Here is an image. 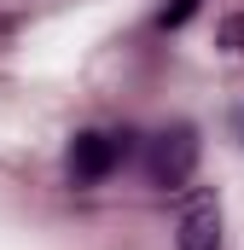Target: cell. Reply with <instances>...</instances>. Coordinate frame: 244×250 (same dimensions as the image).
Here are the masks:
<instances>
[{
  "instance_id": "1",
  "label": "cell",
  "mask_w": 244,
  "mask_h": 250,
  "mask_svg": "<svg viewBox=\"0 0 244 250\" xmlns=\"http://www.w3.org/2000/svg\"><path fill=\"white\" fill-rule=\"evenodd\" d=\"M198 128L192 123H169L151 134V146H145V175H151V187L163 192H186L192 187V175H198Z\"/></svg>"
},
{
  "instance_id": "2",
  "label": "cell",
  "mask_w": 244,
  "mask_h": 250,
  "mask_svg": "<svg viewBox=\"0 0 244 250\" xmlns=\"http://www.w3.org/2000/svg\"><path fill=\"white\" fill-rule=\"evenodd\" d=\"M134 134H105V128H81L76 140H70V151H64V169H70V187H99V181H111L122 163H128V146Z\"/></svg>"
},
{
  "instance_id": "3",
  "label": "cell",
  "mask_w": 244,
  "mask_h": 250,
  "mask_svg": "<svg viewBox=\"0 0 244 250\" xmlns=\"http://www.w3.org/2000/svg\"><path fill=\"white\" fill-rule=\"evenodd\" d=\"M175 245L181 250H221V198L203 187L181 192V221H175Z\"/></svg>"
},
{
  "instance_id": "4",
  "label": "cell",
  "mask_w": 244,
  "mask_h": 250,
  "mask_svg": "<svg viewBox=\"0 0 244 250\" xmlns=\"http://www.w3.org/2000/svg\"><path fill=\"white\" fill-rule=\"evenodd\" d=\"M215 47H221L227 59H244V12H227V18L215 23Z\"/></svg>"
},
{
  "instance_id": "5",
  "label": "cell",
  "mask_w": 244,
  "mask_h": 250,
  "mask_svg": "<svg viewBox=\"0 0 244 250\" xmlns=\"http://www.w3.org/2000/svg\"><path fill=\"white\" fill-rule=\"evenodd\" d=\"M192 12H198V0H169L157 23H163V29H181V23H186V18H192Z\"/></svg>"
}]
</instances>
